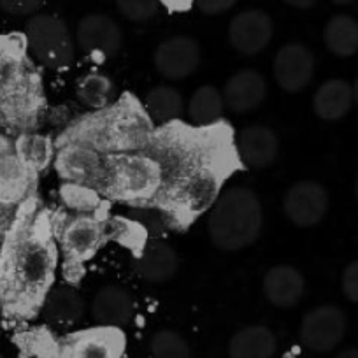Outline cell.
Listing matches in <instances>:
<instances>
[{"label":"cell","mask_w":358,"mask_h":358,"mask_svg":"<svg viewBox=\"0 0 358 358\" xmlns=\"http://www.w3.org/2000/svg\"><path fill=\"white\" fill-rule=\"evenodd\" d=\"M55 262V246L48 237L37 234L20 236L2 262V294L13 302H36L53 280Z\"/></svg>","instance_id":"cell-1"},{"label":"cell","mask_w":358,"mask_h":358,"mask_svg":"<svg viewBox=\"0 0 358 358\" xmlns=\"http://www.w3.org/2000/svg\"><path fill=\"white\" fill-rule=\"evenodd\" d=\"M264 213L257 194L246 187L223 192L208 218L211 243L222 251H241L258 239Z\"/></svg>","instance_id":"cell-2"},{"label":"cell","mask_w":358,"mask_h":358,"mask_svg":"<svg viewBox=\"0 0 358 358\" xmlns=\"http://www.w3.org/2000/svg\"><path fill=\"white\" fill-rule=\"evenodd\" d=\"M162 185V169L155 158L141 153H122L108 160V183L123 199H148Z\"/></svg>","instance_id":"cell-3"},{"label":"cell","mask_w":358,"mask_h":358,"mask_svg":"<svg viewBox=\"0 0 358 358\" xmlns=\"http://www.w3.org/2000/svg\"><path fill=\"white\" fill-rule=\"evenodd\" d=\"M29 50L43 65L65 69L74 62V43L67 25L51 15H34L27 23Z\"/></svg>","instance_id":"cell-4"},{"label":"cell","mask_w":358,"mask_h":358,"mask_svg":"<svg viewBox=\"0 0 358 358\" xmlns=\"http://www.w3.org/2000/svg\"><path fill=\"white\" fill-rule=\"evenodd\" d=\"M218 190L220 178L213 169L192 165L174 181L171 199L179 211L195 216L213 208L220 197Z\"/></svg>","instance_id":"cell-5"},{"label":"cell","mask_w":358,"mask_h":358,"mask_svg":"<svg viewBox=\"0 0 358 358\" xmlns=\"http://www.w3.org/2000/svg\"><path fill=\"white\" fill-rule=\"evenodd\" d=\"M346 334V315L337 306H318L304 315L299 329L301 343L315 353H329Z\"/></svg>","instance_id":"cell-6"},{"label":"cell","mask_w":358,"mask_h":358,"mask_svg":"<svg viewBox=\"0 0 358 358\" xmlns=\"http://www.w3.org/2000/svg\"><path fill=\"white\" fill-rule=\"evenodd\" d=\"M151 132L153 129L150 116L136 108H123L106 122L99 141L115 150L129 153L146 146L151 139Z\"/></svg>","instance_id":"cell-7"},{"label":"cell","mask_w":358,"mask_h":358,"mask_svg":"<svg viewBox=\"0 0 358 358\" xmlns=\"http://www.w3.org/2000/svg\"><path fill=\"white\" fill-rule=\"evenodd\" d=\"M329 209V194L316 181H297L283 199V211L292 225L309 229L318 225Z\"/></svg>","instance_id":"cell-8"},{"label":"cell","mask_w":358,"mask_h":358,"mask_svg":"<svg viewBox=\"0 0 358 358\" xmlns=\"http://www.w3.org/2000/svg\"><path fill=\"white\" fill-rule=\"evenodd\" d=\"M274 36L273 18L260 9H246L230 20L229 41L237 53L257 57L271 44Z\"/></svg>","instance_id":"cell-9"},{"label":"cell","mask_w":358,"mask_h":358,"mask_svg":"<svg viewBox=\"0 0 358 358\" xmlns=\"http://www.w3.org/2000/svg\"><path fill=\"white\" fill-rule=\"evenodd\" d=\"M155 69L169 81H181L194 74L201 65V46L188 36H174L155 50Z\"/></svg>","instance_id":"cell-10"},{"label":"cell","mask_w":358,"mask_h":358,"mask_svg":"<svg viewBox=\"0 0 358 358\" xmlns=\"http://www.w3.org/2000/svg\"><path fill=\"white\" fill-rule=\"evenodd\" d=\"M58 169L67 179L83 187H106L108 162L90 143H74L65 148L58 158Z\"/></svg>","instance_id":"cell-11"},{"label":"cell","mask_w":358,"mask_h":358,"mask_svg":"<svg viewBox=\"0 0 358 358\" xmlns=\"http://www.w3.org/2000/svg\"><path fill=\"white\" fill-rule=\"evenodd\" d=\"M273 74L280 88L288 94H297L315 76V55L306 44H285L274 57Z\"/></svg>","instance_id":"cell-12"},{"label":"cell","mask_w":358,"mask_h":358,"mask_svg":"<svg viewBox=\"0 0 358 358\" xmlns=\"http://www.w3.org/2000/svg\"><path fill=\"white\" fill-rule=\"evenodd\" d=\"M79 48L88 55L115 57L123 46V34L118 23L108 15H86L76 30Z\"/></svg>","instance_id":"cell-13"},{"label":"cell","mask_w":358,"mask_h":358,"mask_svg":"<svg viewBox=\"0 0 358 358\" xmlns=\"http://www.w3.org/2000/svg\"><path fill=\"white\" fill-rule=\"evenodd\" d=\"M222 95L229 111L248 115L264 104L267 97V81L255 69H243L230 76Z\"/></svg>","instance_id":"cell-14"},{"label":"cell","mask_w":358,"mask_h":358,"mask_svg":"<svg viewBox=\"0 0 358 358\" xmlns=\"http://www.w3.org/2000/svg\"><path fill=\"white\" fill-rule=\"evenodd\" d=\"M237 155L250 169H267L280 155V137L265 125L244 127L237 134Z\"/></svg>","instance_id":"cell-15"},{"label":"cell","mask_w":358,"mask_h":358,"mask_svg":"<svg viewBox=\"0 0 358 358\" xmlns=\"http://www.w3.org/2000/svg\"><path fill=\"white\" fill-rule=\"evenodd\" d=\"M125 348V339L118 329L102 327L86 330L67 341L62 358H120Z\"/></svg>","instance_id":"cell-16"},{"label":"cell","mask_w":358,"mask_h":358,"mask_svg":"<svg viewBox=\"0 0 358 358\" xmlns=\"http://www.w3.org/2000/svg\"><path fill=\"white\" fill-rule=\"evenodd\" d=\"M136 302L132 295L122 287H104L99 290L92 302V316L101 327L108 329H122L134 320Z\"/></svg>","instance_id":"cell-17"},{"label":"cell","mask_w":358,"mask_h":358,"mask_svg":"<svg viewBox=\"0 0 358 358\" xmlns=\"http://www.w3.org/2000/svg\"><path fill=\"white\" fill-rule=\"evenodd\" d=\"M304 276L292 265H274L264 278V295L280 309L295 308L304 297Z\"/></svg>","instance_id":"cell-18"},{"label":"cell","mask_w":358,"mask_h":358,"mask_svg":"<svg viewBox=\"0 0 358 358\" xmlns=\"http://www.w3.org/2000/svg\"><path fill=\"white\" fill-rule=\"evenodd\" d=\"M179 268V258L174 248L160 239L150 241L141 251L137 262V273L148 283H167L176 276Z\"/></svg>","instance_id":"cell-19"},{"label":"cell","mask_w":358,"mask_h":358,"mask_svg":"<svg viewBox=\"0 0 358 358\" xmlns=\"http://www.w3.org/2000/svg\"><path fill=\"white\" fill-rule=\"evenodd\" d=\"M102 236L104 232L97 220L90 216H79L67 223L62 234V243L69 257L74 260H85L97 251Z\"/></svg>","instance_id":"cell-20"},{"label":"cell","mask_w":358,"mask_h":358,"mask_svg":"<svg viewBox=\"0 0 358 358\" xmlns=\"http://www.w3.org/2000/svg\"><path fill=\"white\" fill-rule=\"evenodd\" d=\"M85 315V301L71 287H57L48 292L43 304V318L53 327H69Z\"/></svg>","instance_id":"cell-21"},{"label":"cell","mask_w":358,"mask_h":358,"mask_svg":"<svg viewBox=\"0 0 358 358\" xmlns=\"http://www.w3.org/2000/svg\"><path fill=\"white\" fill-rule=\"evenodd\" d=\"M276 351V336L264 325L244 327L229 343V358H274Z\"/></svg>","instance_id":"cell-22"},{"label":"cell","mask_w":358,"mask_h":358,"mask_svg":"<svg viewBox=\"0 0 358 358\" xmlns=\"http://www.w3.org/2000/svg\"><path fill=\"white\" fill-rule=\"evenodd\" d=\"M353 106V88L344 79H329L316 90L313 109L325 122L344 118Z\"/></svg>","instance_id":"cell-23"},{"label":"cell","mask_w":358,"mask_h":358,"mask_svg":"<svg viewBox=\"0 0 358 358\" xmlns=\"http://www.w3.org/2000/svg\"><path fill=\"white\" fill-rule=\"evenodd\" d=\"M327 50L341 58L358 53V22L350 15H336L323 29Z\"/></svg>","instance_id":"cell-24"},{"label":"cell","mask_w":358,"mask_h":358,"mask_svg":"<svg viewBox=\"0 0 358 358\" xmlns=\"http://www.w3.org/2000/svg\"><path fill=\"white\" fill-rule=\"evenodd\" d=\"M146 115L157 123H169L181 118L185 113V102L181 92L169 85H158L151 88L144 99Z\"/></svg>","instance_id":"cell-25"},{"label":"cell","mask_w":358,"mask_h":358,"mask_svg":"<svg viewBox=\"0 0 358 358\" xmlns=\"http://www.w3.org/2000/svg\"><path fill=\"white\" fill-rule=\"evenodd\" d=\"M225 101L223 95L216 86L213 85H202L194 92L187 104L188 118L195 123V125H213L218 122L225 113Z\"/></svg>","instance_id":"cell-26"},{"label":"cell","mask_w":358,"mask_h":358,"mask_svg":"<svg viewBox=\"0 0 358 358\" xmlns=\"http://www.w3.org/2000/svg\"><path fill=\"white\" fill-rule=\"evenodd\" d=\"M115 95V85L104 74H88L79 81L78 97L85 106L92 109H102L109 104Z\"/></svg>","instance_id":"cell-27"},{"label":"cell","mask_w":358,"mask_h":358,"mask_svg":"<svg viewBox=\"0 0 358 358\" xmlns=\"http://www.w3.org/2000/svg\"><path fill=\"white\" fill-rule=\"evenodd\" d=\"M150 350L153 358H194V351L187 339L181 334L167 329L153 334Z\"/></svg>","instance_id":"cell-28"},{"label":"cell","mask_w":358,"mask_h":358,"mask_svg":"<svg viewBox=\"0 0 358 358\" xmlns=\"http://www.w3.org/2000/svg\"><path fill=\"white\" fill-rule=\"evenodd\" d=\"M53 157V146L48 137L23 136L18 141V158L29 169H44Z\"/></svg>","instance_id":"cell-29"},{"label":"cell","mask_w":358,"mask_h":358,"mask_svg":"<svg viewBox=\"0 0 358 358\" xmlns=\"http://www.w3.org/2000/svg\"><path fill=\"white\" fill-rule=\"evenodd\" d=\"M160 0H116V8L123 18L134 23H143L158 13Z\"/></svg>","instance_id":"cell-30"},{"label":"cell","mask_w":358,"mask_h":358,"mask_svg":"<svg viewBox=\"0 0 358 358\" xmlns=\"http://www.w3.org/2000/svg\"><path fill=\"white\" fill-rule=\"evenodd\" d=\"M44 0H0V9L11 16H34Z\"/></svg>","instance_id":"cell-31"},{"label":"cell","mask_w":358,"mask_h":358,"mask_svg":"<svg viewBox=\"0 0 358 358\" xmlns=\"http://www.w3.org/2000/svg\"><path fill=\"white\" fill-rule=\"evenodd\" d=\"M239 0H194L195 8L206 16H220L229 13Z\"/></svg>","instance_id":"cell-32"},{"label":"cell","mask_w":358,"mask_h":358,"mask_svg":"<svg viewBox=\"0 0 358 358\" xmlns=\"http://www.w3.org/2000/svg\"><path fill=\"white\" fill-rule=\"evenodd\" d=\"M343 292L348 301L358 304V260L351 262L343 273Z\"/></svg>","instance_id":"cell-33"},{"label":"cell","mask_w":358,"mask_h":358,"mask_svg":"<svg viewBox=\"0 0 358 358\" xmlns=\"http://www.w3.org/2000/svg\"><path fill=\"white\" fill-rule=\"evenodd\" d=\"M162 4L167 6L172 11H185L194 4V0H160Z\"/></svg>","instance_id":"cell-34"},{"label":"cell","mask_w":358,"mask_h":358,"mask_svg":"<svg viewBox=\"0 0 358 358\" xmlns=\"http://www.w3.org/2000/svg\"><path fill=\"white\" fill-rule=\"evenodd\" d=\"M283 2L294 9H311L320 0H283Z\"/></svg>","instance_id":"cell-35"},{"label":"cell","mask_w":358,"mask_h":358,"mask_svg":"<svg viewBox=\"0 0 358 358\" xmlns=\"http://www.w3.org/2000/svg\"><path fill=\"white\" fill-rule=\"evenodd\" d=\"M336 358H358V348H346Z\"/></svg>","instance_id":"cell-36"},{"label":"cell","mask_w":358,"mask_h":358,"mask_svg":"<svg viewBox=\"0 0 358 358\" xmlns=\"http://www.w3.org/2000/svg\"><path fill=\"white\" fill-rule=\"evenodd\" d=\"M351 88H353V102L358 106V78L355 79V85Z\"/></svg>","instance_id":"cell-37"},{"label":"cell","mask_w":358,"mask_h":358,"mask_svg":"<svg viewBox=\"0 0 358 358\" xmlns=\"http://www.w3.org/2000/svg\"><path fill=\"white\" fill-rule=\"evenodd\" d=\"M332 2L336 6H350V4H353L355 0H332Z\"/></svg>","instance_id":"cell-38"},{"label":"cell","mask_w":358,"mask_h":358,"mask_svg":"<svg viewBox=\"0 0 358 358\" xmlns=\"http://www.w3.org/2000/svg\"><path fill=\"white\" fill-rule=\"evenodd\" d=\"M355 194H357V199H358V178H357V185H355Z\"/></svg>","instance_id":"cell-39"}]
</instances>
